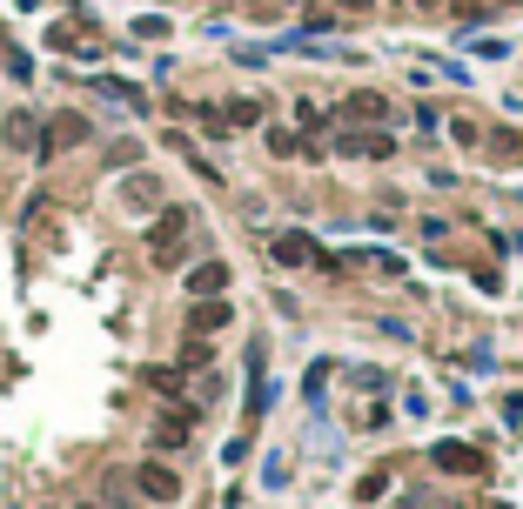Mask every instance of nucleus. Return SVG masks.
<instances>
[{
    "label": "nucleus",
    "mask_w": 523,
    "mask_h": 509,
    "mask_svg": "<svg viewBox=\"0 0 523 509\" xmlns=\"http://www.w3.org/2000/svg\"><path fill=\"white\" fill-rule=\"evenodd\" d=\"M195 228V208H161L155 215V228H148V255H155V268H175L182 262V235Z\"/></svg>",
    "instance_id": "obj_1"
},
{
    "label": "nucleus",
    "mask_w": 523,
    "mask_h": 509,
    "mask_svg": "<svg viewBox=\"0 0 523 509\" xmlns=\"http://www.w3.org/2000/svg\"><path fill=\"white\" fill-rule=\"evenodd\" d=\"M135 489L148 496V503H175V496H182V476H175L168 463H141L135 469Z\"/></svg>",
    "instance_id": "obj_2"
},
{
    "label": "nucleus",
    "mask_w": 523,
    "mask_h": 509,
    "mask_svg": "<svg viewBox=\"0 0 523 509\" xmlns=\"http://www.w3.org/2000/svg\"><path fill=\"white\" fill-rule=\"evenodd\" d=\"M430 463L443 469V476H477V469H483V456H477L470 443H456V436H450V443H436V449H430Z\"/></svg>",
    "instance_id": "obj_3"
},
{
    "label": "nucleus",
    "mask_w": 523,
    "mask_h": 509,
    "mask_svg": "<svg viewBox=\"0 0 523 509\" xmlns=\"http://www.w3.org/2000/svg\"><path fill=\"white\" fill-rule=\"evenodd\" d=\"M336 148H342V155H356V161H389V155H396V141H389V134H369V128H349Z\"/></svg>",
    "instance_id": "obj_4"
},
{
    "label": "nucleus",
    "mask_w": 523,
    "mask_h": 509,
    "mask_svg": "<svg viewBox=\"0 0 523 509\" xmlns=\"http://www.w3.org/2000/svg\"><path fill=\"white\" fill-rule=\"evenodd\" d=\"M47 134H54L47 148H81V141L94 134V121H88V114H74V108H61L54 121H47Z\"/></svg>",
    "instance_id": "obj_5"
},
{
    "label": "nucleus",
    "mask_w": 523,
    "mask_h": 509,
    "mask_svg": "<svg viewBox=\"0 0 523 509\" xmlns=\"http://www.w3.org/2000/svg\"><path fill=\"white\" fill-rule=\"evenodd\" d=\"M383 114H389V101H383L376 88H356L349 101H342V121H356V128H376Z\"/></svg>",
    "instance_id": "obj_6"
},
{
    "label": "nucleus",
    "mask_w": 523,
    "mask_h": 509,
    "mask_svg": "<svg viewBox=\"0 0 523 509\" xmlns=\"http://www.w3.org/2000/svg\"><path fill=\"white\" fill-rule=\"evenodd\" d=\"M275 262H289V268L316 262V235H309V228H289V235H275Z\"/></svg>",
    "instance_id": "obj_7"
},
{
    "label": "nucleus",
    "mask_w": 523,
    "mask_h": 509,
    "mask_svg": "<svg viewBox=\"0 0 523 509\" xmlns=\"http://www.w3.org/2000/svg\"><path fill=\"white\" fill-rule=\"evenodd\" d=\"M483 161H490V168H523V134H490V141H483Z\"/></svg>",
    "instance_id": "obj_8"
},
{
    "label": "nucleus",
    "mask_w": 523,
    "mask_h": 509,
    "mask_svg": "<svg viewBox=\"0 0 523 509\" xmlns=\"http://www.w3.org/2000/svg\"><path fill=\"white\" fill-rule=\"evenodd\" d=\"M88 21H61V27H47V47H68V54H101V41L94 34H81Z\"/></svg>",
    "instance_id": "obj_9"
},
{
    "label": "nucleus",
    "mask_w": 523,
    "mask_h": 509,
    "mask_svg": "<svg viewBox=\"0 0 523 509\" xmlns=\"http://www.w3.org/2000/svg\"><path fill=\"white\" fill-rule=\"evenodd\" d=\"M222 322H228V302H222V295H202L195 315H188V335H215Z\"/></svg>",
    "instance_id": "obj_10"
},
{
    "label": "nucleus",
    "mask_w": 523,
    "mask_h": 509,
    "mask_svg": "<svg viewBox=\"0 0 523 509\" xmlns=\"http://www.w3.org/2000/svg\"><path fill=\"white\" fill-rule=\"evenodd\" d=\"M121 201H128V208H161V181L155 175H128L121 181Z\"/></svg>",
    "instance_id": "obj_11"
},
{
    "label": "nucleus",
    "mask_w": 523,
    "mask_h": 509,
    "mask_svg": "<svg viewBox=\"0 0 523 509\" xmlns=\"http://www.w3.org/2000/svg\"><path fill=\"white\" fill-rule=\"evenodd\" d=\"M222 288H228V268H222V262L188 268V295H222Z\"/></svg>",
    "instance_id": "obj_12"
},
{
    "label": "nucleus",
    "mask_w": 523,
    "mask_h": 509,
    "mask_svg": "<svg viewBox=\"0 0 523 509\" xmlns=\"http://www.w3.org/2000/svg\"><path fill=\"white\" fill-rule=\"evenodd\" d=\"M7 148H41V121L34 114H7Z\"/></svg>",
    "instance_id": "obj_13"
},
{
    "label": "nucleus",
    "mask_w": 523,
    "mask_h": 509,
    "mask_svg": "<svg viewBox=\"0 0 523 509\" xmlns=\"http://www.w3.org/2000/svg\"><path fill=\"white\" fill-rule=\"evenodd\" d=\"M269 155H282V161H289V155H309L302 128H275V134H269Z\"/></svg>",
    "instance_id": "obj_14"
},
{
    "label": "nucleus",
    "mask_w": 523,
    "mask_h": 509,
    "mask_svg": "<svg viewBox=\"0 0 523 509\" xmlns=\"http://www.w3.org/2000/svg\"><path fill=\"white\" fill-rule=\"evenodd\" d=\"M222 121H228V128H255V121H262V101H228Z\"/></svg>",
    "instance_id": "obj_15"
},
{
    "label": "nucleus",
    "mask_w": 523,
    "mask_h": 509,
    "mask_svg": "<svg viewBox=\"0 0 523 509\" xmlns=\"http://www.w3.org/2000/svg\"><path fill=\"white\" fill-rule=\"evenodd\" d=\"M101 161H108V168H135L141 148H135V141H108V155H101Z\"/></svg>",
    "instance_id": "obj_16"
},
{
    "label": "nucleus",
    "mask_w": 523,
    "mask_h": 509,
    "mask_svg": "<svg viewBox=\"0 0 523 509\" xmlns=\"http://www.w3.org/2000/svg\"><path fill=\"white\" fill-rule=\"evenodd\" d=\"M94 88H101V94H114L121 108H141V88H128V81H94Z\"/></svg>",
    "instance_id": "obj_17"
},
{
    "label": "nucleus",
    "mask_w": 523,
    "mask_h": 509,
    "mask_svg": "<svg viewBox=\"0 0 523 509\" xmlns=\"http://www.w3.org/2000/svg\"><path fill=\"white\" fill-rule=\"evenodd\" d=\"M135 34H141V41H168V21H161V14H141Z\"/></svg>",
    "instance_id": "obj_18"
},
{
    "label": "nucleus",
    "mask_w": 523,
    "mask_h": 509,
    "mask_svg": "<svg viewBox=\"0 0 523 509\" xmlns=\"http://www.w3.org/2000/svg\"><path fill=\"white\" fill-rule=\"evenodd\" d=\"M342 14H369V7H376V0H336Z\"/></svg>",
    "instance_id": "obj_19"
},
{
    "label": "nucleus",
    "mask_w": 523,
    "mask_h": 509,
    "mask_svg": "<svg viewBox=\"0 0 523 509\" xmlns=\"http://www.w3.org/2000/svg\"><path fill=\"white\" fill-rule=\"evenodd\" d=\"M81 509H94V503H81Z\"/></svg>",
    "instance_id": "obj_20"
}]
</instances>
